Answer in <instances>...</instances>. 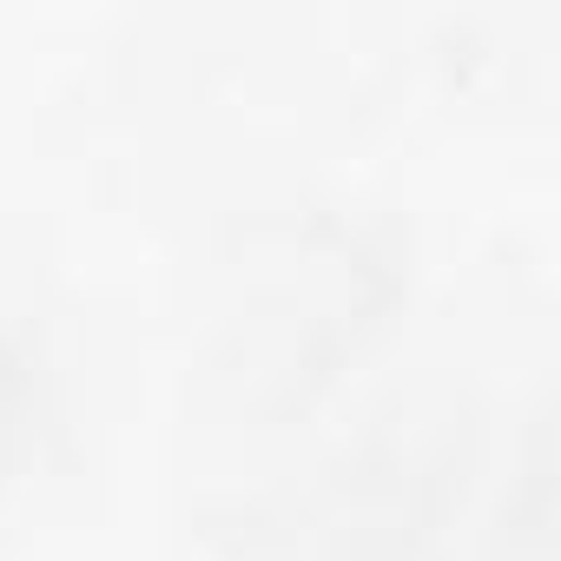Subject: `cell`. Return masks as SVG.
Returning <instances> with one entry per match:
<instances>
[{
	"mask_svg": "<svg viewBox=\"0 0 561 561\" xmlns=\"http://www.w3.org/2000/svg\"><path fill=\"white\" fill-rule=\"evenodd\" d=\"M14 397H21V383H14L8 351H0V462H8V443H14Z\"/></svg>",
	"mask_w": 561,
	"mask_h": 561,
	"instance_id": "obj_1",
	"label": "cell"
}]
</instances>
